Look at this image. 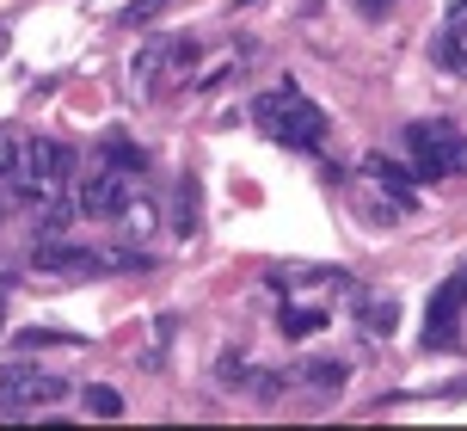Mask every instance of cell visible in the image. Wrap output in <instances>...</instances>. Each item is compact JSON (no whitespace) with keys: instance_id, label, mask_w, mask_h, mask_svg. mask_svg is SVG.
Wrapping results in <instances>:
<instances>
[{"instance_id":"6da1fadb","label":"cell","mask_w":467,"mask_h":431,"mask_svg":"<svg viewBox=\"0 0 467 431\" xmlns=\"http://www.w3.org/2000/svg\"><path fill=\"white\" fill-rule=\"evenodd\" d=\"M253 118L265 136H277L283 148H320V136H327V111L314 105V99H296L289 87L283 93H265L253 105Z\"/></svg>"},{"instance_id":"7a4b0ae2","label":"cell","mask_w":467,"mask_h":431,"mask_svg":"<svg viewBox=\"0 0 467 431\" xmlns=\"http://www.w3.org/2000/svg\"><path fill=\"white\" fill-rule=\"evenodd\" d=\"M406 148H412V173H419V179H449V173H467V136L449 118L406 123Z\"/></svg>"},{"instance_id":"3957f363","label":"cell","mask_w":467,"mask_h":431,"mask_svg":"<svg viewBox=\"0 0 467 431\" xmlns=\"http://www.w3.org/2000/svg\"><path fill=\"white\" fill-rule=\"evenodd\" d=\"M68 401V383L49 376V370H31V363H6L0 370V419H19L25 407H56Z\"/></svg>"},{"instance_id":"277c9868","label":"cell","mask_w":467,"mask_h":431,"mask_svg":"<svg viewBox=\"0 0 467 431\" xmlns=\"http://www.w3.org/2000/svg\"><path fill=\"white\" fill-rule=\"evenodd\" d=\"M74 179V154L62 142H31L25 148V173L13 179L19 197H56L62 185Z\"/></svg>"},{"instance_id":"5b68a950","label":"cell","mask_w":467,"mask_h":431,"mask_svg":"<svg viewBox=\"0 0 467 431\" xmlns=\"http://www.w3.org/2000/svg\"><path fill=\"white\" fill-rule=\"evenodd\" d=\"M462 309H467V271L443 278L437 296H431V309H424V352H449L455 333H462Z\"/></svg>"},{"instance_id":"8992f818","label":"cell","mask_w":467,"mask_h":431,"mask_svg":"<svg viewBox=\"0 0 467 431\" xmlns=\"http://www.w3.org/2000/svg\"><path fill=\"white\" fill-rule=\"evenodd\" d=\"M31 265L44 271V278H93V271H105V253H93V247H68V240H37V253H31Z\"/></svg>"},{"instance_id":"52a82bcc","label":"cell","mask_w":467,"mask_h":431,"mask_svg":"<svg viewBox=\"0 0 467 431\" xmlns=\"http://www.w3.org/2000/svg\"><path fill=\"white\" fill-rule=\"evenodd\" d=\"M123 204H130V192H123V173H111V167L87 173V179L74 185V210L80 216H117Z\"/></svg>"},{"instance_id":"ba28073f","label":"cell","mask_w":467,"mask_h":431,"mask_svg":"<svg viewBox=\"0 0 467 431\" xmlns=\"http://www.w3.org/2000/svg\"><path fill=\"white\" fill-rule=\"evenodd\" d=\"M437 62L467 80V13H449V25L437 31Z\"/></svg>"},{"instance_id":"9c48e42d","label":"cell","mask_w":467,"mask_h":431,"mask_svg":"<svg viewBox=\"0 0 467 431\" xmlns=\"http://www.w3.org/2000/svg\"><path fill=\"white\" fill-rule=\"evenodd\" d=\"M363 179H375L381 192H394V197H400V210H419V197H412V179H406V173H400L394 161L369 154V161H363Z\"/></svg>"},{"instance_id":"30bf717a","label":"cell","mask_w":467,"mask_h":431,"mask_svg":"<svg viewBox=\"0 0 467 431\" xmlns=\"http://www.w3.org/2000/svg\"><path fill=\"white\" fill-rule=\"evenodd\" d=\"M327 321H332V309H283V314H277L283 339H314Z\"/></svg>"},{"instance_id":"8fae6325","label":"cell","mask_w":467,"mask_h":431,"mask_svg":"<svg viewBox=\"0 0 467 431\" xmlns=\"http://www.w3.org/2000/svg\"><path fill=\"white\" fill-rule=\"evenodd\" d=\"M105 167L130 179V173H141V167H148V154H141V148L130 142V136H105Z\"/></svg>"},{"instance_id":"7c38bea8","label":"cell","mask_w":467,"mask_h":431,"mask_svg":"<svg viewBox=\"0 0 467 431\" xmlns=\"http://www.w3.org/2000/svg\"><path fill=\"white\" fill-rule=\"evenodd\" d=\"M25 148H31L25 130H0V179H19L25 173Z\"/></svg>"},{"instance_id":"4fadbf2b","label":"cell","mask_w":467,"mask_h":431,"mask_svg":"<svg viewBox=\"0 0 467 431\" xmlns=\"http://www.w3.org/2000/svg\"><path fill=\"white\" fill-rule=\"evenodd\" d=\"M44 345H80V333H56V327H25V333H13V352H44Z\"/></svg>"},{"instance_id":"5bb4252c","label":"cell","mask_w":467,"mask_h":431,"mask_svg":"<svg viewBox=\"0 0 467 431\" xmlns=\"http://www.w3.org/2000/svg\"><path fill=\"white\" fill-rule=\"evenodd\" d=\"M172 228L179 235H197V179H179V216H172Z\"/></svg>"},{"instance_id":"9a60e30c","label":"cell","mask_w":467,"mask_h":431,"mask_svg":"<svg viewBox=\"0 0 467 431\" xmlns=\"http://www.w3.org/2000/svg\"><path fill=\"white\" fill-rule=\"evenodd\" d=\"M117 222H123V235H130V240H141L148 228H154V204H141V197H136V204L117 210Z\"/></svg>"},{"instance_id":"2e32d148","label":"cell","mask_w":467,"mask_h":431,"mask_svg":"<svg viewBox=\"0 0 467 431\" xmlns=\"http://www.w3.org/2000/svg\"><path fill=\"white\" fill-rule=\"evenodd\" d=\"M394 327H400V309H394V302H363V333H381V339H388Z\"/></svg>"},{"instance_id":"e0dca14e","label":"cell","mask_w":467,"mask_h":431,"mask_svg":"<svg viewBox=\"0 0 467 431\" xmlns=\"http://www.w3.org/2000/svg\"><path fill=\"white\" fill-rule=\"evenodd\" d=\"M80 210H68V204H56V197H44V216H37V240H49V235H62Z\"/></svg>"},{"instance_id":"ac0fdd59","label":"cell","mask_w":467,"mask_h":431,"mask_svg":"<svg viewBox=\"0 0 467 431\" xmlns=\"http://www.w3.org/2000/svg\"><path fill=\"white\" fill-rule=\"evenodd\" d=\"M87 413L117 419V413H123V394H117V388H105V383H93V388H87Z\"/></svg>"},{"instance_id":"d6986e66","label":"cell","mask_w":467,"mask_h":431,"mask_svg":"<svg viewBox=\"0 0 467 431\" xmlns=\"http://www.w3.org/2000/svg\"><path fill=\"white\" fill-rule=\"evenodd\" d=\"M166 13V0H130V6H123V25H154Z\"/></svg>"},{"instance_id":"ffe728a7","label":"cell","mask_w":467,"mask_h":431,"mask_svg":"<svg viewBox=\"0 0 467 431\" xmlns=\"http://www.w3.org/2000/svg\"><path fill=\"white\" fill-rule=\"evenodd\" d=\"M307 383L314 388H338L345 383V363H307Z\"/></svg>"},{"instance_id":"44dd1931","label":"cell","mask_w":467,"mask_h":431,"mask_svg":"<svg viewBox=\"0 0 467 431\" xmlns=\"http://www.w3.org/2000/svg\"><path fill=\"white\" fill-rule=\"evenodd\" d=\"M215 376H222V383H246V358H240V352H222Z\"/></svg>"},{"instance_id":"7402d4cb","label":"cell","mask_w":467,"mask_h":431,"mask_svg":"<svg viewBox=\"0 0 467 431\" xmlns=\"http://www.w3.org/2000/svg\"><path fill=\"white\" fill-rule=\"evenodd\" d=\"M6 44H13V37H6V25H0V56H6Z\"/></svg>"}]
</instances>
